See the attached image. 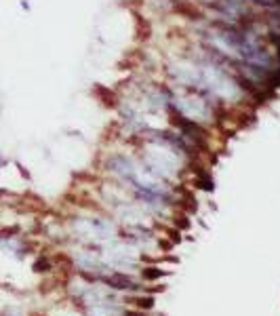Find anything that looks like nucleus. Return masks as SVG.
<instances>
[{
    "label": "nucleus",
    "mask_w": 280,
    "mask_h": 316,
    "mask_svg": "<svg viewBox=\"0 0 280 316\" xmlns=\"http://www.w3.org/2000/svg\"><path fill=\"white\" fill-rule=\"evenodd\" d=\"M131 301L141 310H152L154 308V297H131Z\"/></svg>",
    "instance_id": "f257e3e1"
},
{
    "label": "nucleus",
    "mask_w": 280,
    "mask_h": 316,
    "mask_svg": "<svg viewBox=\"0 0 280 316\" xmlns=\"http://www.w3.org/2000/svg\"><path fill=\"white\" fill-rule=\"evenodd\" d=\"M160 276H164V270H160V268H145L143 270L145 281H156V278H160Z\"/></svg>",
    "instance_id": "f03ea898"
}]
</instances>
